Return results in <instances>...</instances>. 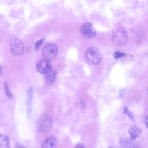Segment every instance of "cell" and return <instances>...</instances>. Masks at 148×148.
<instances>
[{"label": "cell", "mask_w": 148, "mask_h": 148, "mask_svg": "<svg viewBox=\"0 0 148 148\" xmlns=\"http://www.w3.org/2000/svg\"><path fill=\"white\" fill-rule=\"evenodd\" d=\"M82 35L86 38H90L95 36L96 31L92 23L90 22L85 23L82 25L80 29Z\"/></svg>", "instance_id": "cell-6"}, {"label": "cell", "mask_w": 148, "mask_h": 148, "mask_svg": "<svg viewBox=\"0 0 148 148\" xmlns=\"http://www.w3.org/2000/svg\"><path fill=\"white\" fill-rule=\"evenodd\" d=\"M147 93H148V86L147 87Z\"/></svg>", "instance_id": "cell-22"}, {"label": "cell", "mask_w": 148, "mask_h": 148, "mask_svg": "<svg viewBox=\"0 0 148 148\" xmlns=\"http://www.w3.org/2000/svg\"><path fill=\"white\" fill-rule=\"evenodd\" d=\"M125 90L123 89L121 90L119 95V97H121L123 95L125 92Z\"/></svg>", "instance_id": "cell-21"}, {"label": "cell", "mask_w": 148, "mask_h": 148, "mask_svg": "<svg viewBox=\"0 0 148 148\" xmlns=\"http://www.w3.org/2000/svg\"><path fill=\"white\" fill-rule=\"evenodd\" d=\"M24 47L22 41L19 38H14L12 40L10 44V50L12 53L15 56L21 55Z\"/></svg>", "instance_id": "cell-4"}, {"label": "cell", "mask_w": 148, "mask_h": 148, "mask_svg": "<svg viewBox=\"0 0 148 148\" xmlns=\"http://www.w3.org/2000/svg\"><path fill=\"white\" fill-rule=\"evenodd\" d=\"M44 40V39L42 38L38 40L36 42L34 45V47L35 50L37 51L38 49Z\"/></svg>", "instance_id": "cell-16"}, {"label": "cell", "mask_w": 148, "mask_h": 148, "mask_svg": "<svg viewBox=\"0 0 148 148\" xmlns=\"http://www.w3.org/2000/svg\"><path fill=\"white\" fill-rule=\"evenodd\" d=\"M124 54L121 52L116 51L114 53V56L116 59H117L124 56Z\"/></svg>", "instance_id": "cell-17"}, {"label": "cell", "mask_w": 148, "mask_h": 148, "mask_svg": "<svg viewBox=\"0 0 148 148\" xmlns=\"http://www.w3.org/2000/svg\"><path fill=\"white\" fill-rule=\"evenodd\" d=\"M145 123L146 126L148 128V114L145 117Z\"/></svg>", "instance_id": "cell-20"}, {"label": "cell", "mask_w": 148, "mask_h": 148, "mask_svg": "<svg viewBox=\"0 0 148 148\" xmlns=\"http://www.w3.org/2000/svg\"><path fill=\"white\" fill-rule=\"evenodd\" d=\"M79 105L81 109L84 110L86 108V105L84 101L82 99H80L79 101Z\"/></svg>", "instance_id": "cell-18"}, {"label": "cell", "mask_w": 148, "mask_h": 148, "mask_svg": "<svg viewBox=\"0 0 148 148\" xmlns=\"http://www.w3.org/2000/svg\"><path fill=\"white\" fill-rule=\"evenodd\" d=\"M36 68L39 73L43 74L49 72L52 70L50 60L46 58L39 60L37 63Z\"/></svg>", "instance_id": "cell-7"}, {"label": "cell", "mask_w": 148, "mask_h": 148, "mask_svg": "<svg viewBox=\"0 0 148 148\" xmlns=\"http://www.w3.org/2000/svg\"><path fill=\"white\" fill-rule=\"evenodd\" d=\"M57 142L56 137L53 136L48 137L42 143L41 147L42 148H55Z\"/></svg>", "instance_id": "cell-8"}, {"label": "cell", "mask_w": 148, "mask_h": 148, "mask_svg": "<svg viewBox=\"0 0 148 148\" xmlns=\"http://www.w3.org/2000/svg\"><path fill=\"white\" fill-rule=\"evenodd\" d=\"M123 113L127 116L130 119H132L133 118V113L130 111L126 106H125L124 107Z\"/></svg>", "instance_id": "cell-15"}, {"label": "cell", "mask_w": 148, "mask_h": 148, "mask_svg": "<svg viewBox=\"0 0 148 148\" xmlns=\"http://www.w3.org/2000/svg\"><path fill=\"white\" fill-rule=\"evenodd\" d=\"M58 53V49L56 45L52 43L46 44L43 47L42 53L45 58L49 60L53 59Z\"/></svg>", "instance_id": "cell-3"}, {"label": "cell", "mask_w": 148, "mask_h": 148, "mask_svg": "<svg viewBox=\"0 0 148 148\" xmlns=\"http://www.w3.org/2000/svg\"><path fill=\"white\" fill-rule=\"evenodd\" d=\"M128 39V34L126 30L122 27L116 29L112 34L111 40L113 43L119 47L123 46Z\"/></svg>", "instance_id": "cell-1"}, {"label": "cell", "mask_w": 148, "mask_h": 148, "mask_svg": "<svg viewBox=\"0 0 148 148\" xmlns=\"http://www.w3.org/2000/svg\"><path fill=\"white\" fill-rule=\"evenodd\" d=\"M10 147V141L9 137L4 134L0 135V148H9Z\"/></svg>", "instance_id": "cell-11"}, {"label": "cell", "mask_w": 148, "mask_h": 148, "mask_svg": "<svg viewBox=\"0 0 148 148\" xmlns=\"http://www.w3.org/2000/svg\"><path fill=\"white\" fill-rule=\"evenodd\" d=\"M128 132L130 135L131 139L135 140L137 138L140 137L142 134V130L139 127L134 125L129 127Z\"/></svg>", "instance_id": "cell-9"}, {"label": "cell", "mask_w": 148, "mask_h": 148, "mask_svg": "<svg viewBox=\"0 0 148 148\" xmlns=\"http://www.w3.org/2000/svg\"><path fill=\"white\" fill-rule=\"evenodd\" d=\"M56 75L55 71L52 69L50 72L45 74L44 79L45 82L47 84L52 83L55 79Z\"/></svg>", "instance_id": "cell-12"}, {"label": "cell", "mask_w": 148, "mask_h": 148, "mask_svg": "<svg viewBox=\"0 0 148 148\" xmlns=\"http://www.w3.org/2000/svg\"><path fill=\"white\" fill-rule=\"evenodd\" d=\"M4 87L5 93L7 96L10 99H12L13 97L12 94L9 89L8 85L6 82L4 83Z\"/></svg>", "instance_id": "cell-14"}, {"label": "cell", "mask_w": 148, "mask_h": 148, "mask_svg": "<svg viewBox=\"0 0 148 148\" xmlns=\"http://www.w3.org/2000/svg\"><path fill=\"white\" fill-rule=\"evenodd\" d=\"M52 124L51 117L48 114L44 115L39 120L38 127L40 131L43 132H48L51 129Z\"/></svg>", "instance_id": "cell-5"}, {"label": "cell", "mask_w": 148, "mask_h": 148, "mask_svg": "<svg viewBox=\"0 0 148 148\" xmlns=\"http://www.w3.org/2000/svg\"><path fill=\"white\" fill-rule=\"evenodd\" d=\"M86 56L87 59L94 64H99L101 60V55L99 49L96 47H91L86 50Z\"/></svg>", "instance_id": "cell-2"}, {"label": "cell", "mask_w": 148, "mask_h": 148, "mask_svg": "<svg viewBox=\"0 0 148 148\" xmlns=\"http://www.w3.org/2000/svg\"><path fill=\"white\" fill-rule=\"evenodd\" d=\"M119 141L120 145L122 147H137V146L135 143L132 141L129 140L127 138H119Z\"/></svg>", "instance_id": "cell-10"}, {"label": "cell", "mask_w": 148, "mask_h": 148, "mask_svg": "<svg viewBox=\"0 0 148 148\" xmlns=\"http://www.w3.org/2000/svg\"><path fill=\"white\" fill-rule=\"evenodd\" d=\"M33 95V90L32 88H30L28 91L27 95L26 103L27 107L28 113L31 111V105Z\"/></svg>", "instance_id": "cell-13"}, {"label": "cell", "mask_w": 148, "mask_h": 148, "mask_svg": "<svg viewBox=\"0 0 148 148\" xmlns=\"http://www.w3.org/2000/svg\"><path fill=\"white\" fill-rule=\"evenodd\" d=\"M85 147V145L83 143H78L75 147V148H84Z\"/></svg>", "instance_id": "cell-19"}]
</instances>
